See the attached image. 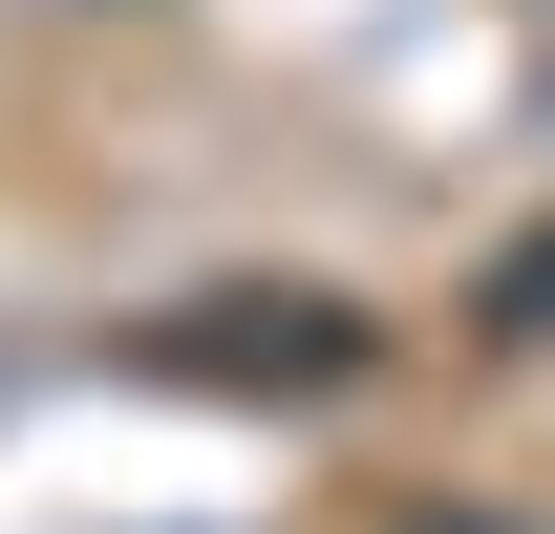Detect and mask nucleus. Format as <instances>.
I'll use <instances>...</instances> for the list:
<instances>
[{"label": "nucleus", "instance_id": "1", "mask_svg": "<svg viewBox=\"0 0 555 534\" xmlns=\"http://www.w3.org/2000/svg\"><path fill=\"white\" fill-rule=\"evenodd\" d=\"M491 321H513V342H555V236H534L513 278H491Z\"/></svg>", "mask_w": 555, "mask_h": 534}]
</instances>
